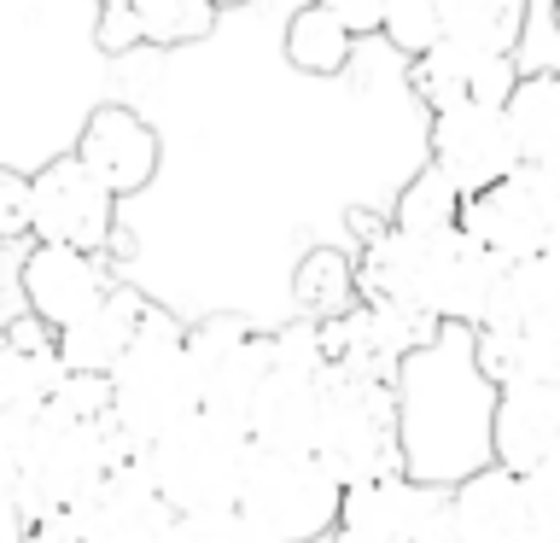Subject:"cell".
Returning <instances> with one entry per match:
<instances>
[{"instance_id":"obj_1","label":"cell","mask_w":560,"mask_h":543,"mask_svg":"<svg viewBox=\"0 0 560 543\" xmlns=\"http://www.w3.org/2000/svg\"><path fill=\"white\" fill-rule=\"evenodd\" d=\"M397 444L402 473L427 485H462L490 455V420H497L502 385L479 362V327L444 322L420 350L397 362Z\"/></svg>"},{"instance_id":"obj_2","label":"cell","mask_w":560,"mask_h":543,"mask_svg":"<svg viewBox=\"0 0 560 543\" xmlns=\"http://www.w3.org/2000/svg\"><path fill=\"white\" fill-rule=\"evenodd\" d=\"M362 269V298H397L438 315V322H467L479 327L490 315L502 280V257L485 252L467 228L444 234H409V228H380L357 257Z\"/></svg>"},{"instance_id":"obj_3","label":"cell","mask_w":560,"mask_h":543,"mask_svg":"<svg viewBox=\"0 0 560 543\" xmlns=\"http://www.w3.org/2000/svg\"><path fill=\"white\" fill-rule=\"evenodd\" d=\"M252 455H257V438L245 420L192 409L164 438H152L140 450V462H147L152 485L164 490V502L175 515H210V508H240Z\"/></svg>"},{"instance_id":"obj_4","label":"cell","mask_w":560,"mask_h":543,"mask_svg":"<svg viewBox=\"0 0 560 543\" xmlns=\"http://www.w3.org/2000/svg\"><path fill=\"white\" fill-rule=\"evenodd\" d=\"M135 455L140 450L129 444V432L112 415L88 420V415H70L59 403H47L24 462H18V502H24L30 520L52 515V508H77L88 490H100L105 473L135 462Z\"/></svg>"},{"instance_id":"obj_5","label":"cell","mask_w":560,"mask_h":543,"mask_svg":"<svg viewBox=\"0 0 560 543\" xmlns=\"http://www.w3.org/2000/svg\"><path fill=\"white\" fill-rule=\"evenodd\" d=\"M192 409H199V374H192L187 327L152 304L112 368V420L129 432L135 450H147Z\"/></svg>"},{"instance_id":"obj_6","label":"cell","mask_w":560,"mask_h":543,"mask_svg":"<svg viewBox=\"0 0 560 543\" xmlns=\"http://www.w3.org/2000/svg\"><path fill=\"white\" fill-rule=\"evenodd\" d=\"M315 455L339 473V485H362V480H374V473L402 467L392 374L362 368V362H327Z\"/></svg>"},{"instance_id":"obj_7","label":"cell","mask_w":560,"mask_h":543,"mask_svg":"<svg viewBox=\"0 0 560 543\" xmlns=\"http://www.w3.org/2000/svg\"><path fill=\"white\" fill-rule=\"evenodd\" d=\"M345 485L315 450H257L240 515L262 543H315L339 525Z\"/></svg>"},{"instance_id":"obj_8","label":"cell","mask_w":560,"mask_h":543,"mask_svg":"<svg viewBox=\"0 0 560 543\" xmlns=\"http://www.w3.org/2000/svg\"><path fill=\"white\" fill-rule=\"evenodd\" d=\"M30 234L105 252L117 240V193L82 164V152L52 158L30 175Z\"/></svg>"},{"instance_id":"obj_9","label":"cell","mask_w":560,"mask_h":543,"mask_svg":"<svg viewBox=\"0 0 560 543\" xmlns=\"http://www.w3.org/2000/svg\"><path fill=\"white\" fill-rule=\"evenodd\" d=\"M187 350H192V374H199V409L234 415L245 420L262 374H269V333H257L240 315H205L187 327Z\"/></svg>"},{"instance_id":"obj_10","label":"cell","mask_w":560,"mask_h":543,"mask_svg":"<svg viewBox=\"0 0 560 543\" xmlns=\"http://www.w3.org/2000/svg\"><path fill=\"white\" fill-rule=\"evenodd\" d=\"M427 152L462 193H479V187L502 182V175H514L525 164L520 147H514V129H508V112L502 105H485V100L438 105Z\"/></svg>"},{"instance_id":"obj_11","label":"cell","mask_w":560,"mask_h":543,"mask_svg":"<svg viewBox=\"0 0 560 543\" xmlns=\"http://www.w3.org/2000/svg\"><path fill=\"white\" fill-rule=\"evenodd\" d=\"M444 508H450V485H427L402 467L374 473L362 485H345L332 538L339 543H409L427 525L444 520Z\"/></svg>"},{"instance_id":"obj_12","label":"cell","mask_w":560,"mask_h":543,"mask_svg":"<svg viewBox=\"0 0 560 543\" xmlns=\"http://www.w3.org/2000/svg\"><path fill=\"white\" fill-rule=\"evenodd\" d=\"M112 287L117 280L105 275L100 252H82V245L35 240V245H24V257H18V298H24L52 333L82 322Z\"/></svg>"},{"instance_id":"obj_13","label":"cell","mask_w":560,"mask_h":543,"mask_svg":"<svg viewBox=\"0 0 560 543\" xmlns=\"http://www.w3.org/2000/svg\"><path fill=\"white\" fill-rule=\"evenodd\" d=\"M77 520H82V543H164V532L175 525V508L152 485L147 462L135 455L77 502Z\"/></svg>"},{"instance_id":"obj_14","label":"cell","mask_w":560,"mask_h":543,"mask_svg":"<svg viewBox=\"0 0 560 543\" xmlns=\"http://www.w3.org/2000/svg\"><path fill=\"white\" fill-rule=\"evenodd\" d=\"M415 94L427 100V112L438 105H455V100H485V105H508L520 82V53H490V47H472V42H455L444 35L438 47H427L409 70Z\"/></svg>"},{"instance_id":"obj_15","label":"cell","mask_w":560,"mask_h":543,"mask_svg":"<svg viewBox=\"0 0 560 543\" xmlns=\"http://www.w3.org/2000/svg\"><path fill=\"white\" fill-rule=\"evenodd\" d=\"M490 455L514 473H532L560 455V380H508L497 392Z\"/></svg>"},{"instance_id":"obj_16","label":"cell","mask_w":560,"mask_h":543,"mask_svg":"<svg viewBox=\"0 0 560 543\" xmlns=\"http://www.w3.org/2000/svg\"><path fill=\"white\" fill-rule=\"evenodd\" d=\"M322 374L327 368L304 362H269L245 427H252L257 450H315V427H322Z\"/></svg>"},{"instance_id":"obj_17","label":"cell","mask_w":560,"mask_h":543,"mask_svg":"<svg viewBox=\"0 0 560 543\" xmlns=\"http://www.w3.org/2000/svg\"><path fill=\"white\" fill-rule=\"evenodd\" d=\"M462 228L485 245V252H497L502 263L549 252V228H542V210H537V193H532V170L520 164L514 175H502V182L467 193Z\"/></svg>"},{"instance_id":"obj_18","label":"cell","mask_w":560,"mask_h":543,"mask_svg":"<svg viewBox=\"0 0 560 543\" xmlns=\"http://www.w3.org/2000/svg\"><path fill=\"white\" fill-rule=\"evenodd\" d=\"M82 164L100 175L105 187L117 193H140L158 175V129L140 112H129V105H100L94 117L82 123V140H77Z\"/></svg>"},{"instance_id":"obj_19","label":"cell","mask_w":560,"mask_h":543,"mask_svg":"<svg viewBox=\"0 0 560 543\" xmlns=\"http://www.w3.org/2000/svg\"><path fill=\"white\" fill-rule=\"evenodd\" d=\"M450 525H455V543H532L520 473L502 462H485L462 485H450Z\"/></svg>"},{"instance_id":"obj_20","label":"cell","mask_w":560,"mask_h":543,"mask_svg":"<svg viewBox=\"0 0 560 543\" xmlns=\"http://www.w3.org/2000/svg\"><path fill=\"white\" fill-rule=\"evenodd\" d=\"M147 310L152 304L135 287H112L82 322L59 327V362L70 368V374H112L117 357L140 333V322H147Z\"/></svg>"},{"instance_id":"obj_21","label":"cell","mask_w":560,"mask_h":543,"mask_svg":"<svg viewBox=\"0 0 560 543\" xmlns=\"http://www.w3.org/2000/svg\"><path fill=\"white\" fill-rule=\"evenodd\" d=\"M479 362L497 385L560 380V310L537 315V322H525V327H479Z\"/></svg>"},{"instance_id":"obj_22","label":"cell","mask_w":560,"mask_h":543,"mask_svg":"<svg viewBox=\"0 0 560 543\" xmlns=\"http://www.w3.org/2000/svg\"><path fill=\"white\" fill-rule=\"evenodd\" d=\"M555 310H560V245L502 263L497 298H490V315L479 327H525V322L555 315Z\"/></svg>"},{"instance_id":"obj_23","label":"cell","mask_w":560,"mask_h":543,"mask_svg":"<svg viewBox=\"0 0 560 543\" xmlns=\"http://www.w3.org/2000/svg\"><path fill=\"white\" fill-rule=\"evenodd\" d=\"M508 129L525 164L560 158V70H520L514 94H508Z\"/></svg>"},{"instance_id":"obj_24","label":"cell","mask_w":560,"mask_h":543,"mask_svg":"<svg viewBox=\"0 0 560 543\" xmlns=\"http://www.w3.org/2000/svg\"><path fill=\"white\" fill-rule=\"evenodd\" d=\"M292 298L310 322H332V315H350L362 304V269L350 252H332V245H315L304 252L292 275Z\"/></svg>"},{"instance_id":"obj_25","label":"cell","mask_w":560,"mask_h":543,"mask_svg":"<svg viewBox=\"0 0 560 543\" xmlns=\"http://www.w3.org/2000/svg\"><path fill=\"white\" fill-rule=\"evenodd\" d=\"M280 47H287V59L304 70V77H339L350 65V47H357V30H350L339 12H327L322 0H304V7L287 18Z\"/></svg>"},{"instance_id":"obj_26","label":"cell","mask_w":560,"mask_h":543,"mask_svg":"<svg viewBox=\"0 0 560 543\" xmlns=\"http://www.w3.org/2000/svg\"><path fill=\"white\" fill-rule=\"evenodd\" d=\"M65 362H59V339H7L0 327V409H42L59 392Z\"/></svg>"},{"instance_id":"obj_27","label":"cell","mask_w":560,"mask_h":543,"mask_svg":"<svg viewBox=\"0 0 560 543\" xmlns=\"http://www.w3.org/2000/svg\"><path fill=\"white\" fill-rule=\"evenodd\" d=\"M532 0H444V35L490 53H520Z\"/></svg>"},{"instance_id":"obj_28","label":"cell","mask_w":560,"mask_h":543,"mask_svg":"<svg viewBox=\"0 0 560 543\" xmlns=\"http://www.w3.org/2000/svg\"><path fill=\"white\" fill-rule=\"evenodd\" d=\"M462 205L467 193L450 182L438 164H420V175H409L392 205V222L409 228V234H444V228H462Z\"/></svg>"},{"instance_id":"obj_29","label":"cell","mask_w":560,"mask_h":543,"mask_svg":"<svg viewBox=\"0 0 560 543\" xmlns=\"http://www.w3.org/2000/svg\"><path fill=\"white\" fill-rule=\"evenodd\" d=\"M217 0H135L140 42L147 47H187L217 30Z\"/></svg>"},{"instance_id":"obj_30","label":"cell","mask_w":560,"mask_h":543,"mask_svg":"<svg viewBox=\"0 0 560 543\" xmlns=\"http://www.w3.org/2000/svg\"><path fill=\"white\" fill-rule=\"evenodd\" d=\"M380 35H385L397 53L420 59L427 47L444 42V0H392V7H385Z\"/></svg>"},{"instance_id":"obj_31","label":"cell","mask_w":560,"mask_h":543,"mask_svg":"<svg viewBox=\"0 0 560 543\" xmlns=\"http://www.w3.org/2000/svg\"><path fill=\"white\" fill-rule=\"evenodd\" d=\"M525 515H532V543H560V455L532 473H520Z\"/></svg>"},{"instance_id":"obj_32","label":"cell","mask_w":560,"mask_h":543,"mask_svg":"<svg viewBox=\"0 0 560 543\" xmlns=\"http://www.w3.org/2000/svg\"><path fill=\"white\" fill-rule=\"evenodd\" d=\"M164 543H262V538L245 525L240 508H210V515H175Z\"/></svg>"},{"instance_id":"obj_33","label":"cell","mask_w":560,"mask_h":543,"mask_svg":"<svg viewBox=\"0 0 560 543\" xmlns=\"http://www.w3.org/2000/svg\"><path fill=\"white\" fill-rule=\"evenodd\" d=\"M30 234V175L0 170V245Z\"/></svg>"},{"instance_id":"obj_34","label":"cell","mask_w":560,"mask_h":543,"mask_svg":"<svg viewBox=\"0 0 560 543\" xmlns=\"http://www.w3.org/2000/svg\"><path fill=\"white\" fill-rule=\"evenodd\" d=\"M94 42H100V53H129V47H140V18H135V0L100 7V18H94Z\"/></svg>"},{"instance_id":"obj_35","label":"cell","mask_w":560,"mask_h":543,"mask_svg":"<svg viewBox=\"0 0 560 543\" xmlns=\"http://www.w3.org/2000/svg\"><path fill=\"white\" fill-rule=\"evenodd\" d=\"M525 170H532V193H537L542 228H549V245H560V158H542V164H525Z\"/></svg>"},{"instance_id":"obj_36","label":"cell","mask_w":560,"mask_h":543,"mask_svg":"<svg viewBox=\"0 0 560 543\" xmlns=\"http://www.w3.org/2000/svg\"><path fill=\"white\" fill-rule=\"evenodd\" d=\"M0 543H30V515L18 502V473L0 467Z\"/></svg>"},{"instance_id":"obj_37","label":"cell","mask_w":560,"mask_h":543,"mask_svg":"<svg viewBox=\"0 0 560 543\" xmlns=\"http://www.w3.org/2000/svg\"><path fill=\"white\" fill-rule=\"evenodd\" d=\"M322 7L339 12L357 35H374V30L385 24V7H392V0H322Z\"/></svg>"},{"instance_id":"obj_38","label":"cell","mask_w":560,"mask_h":543,"mask_svg":"<svg viewBox=\"0 0 560 543\" xmlns=\"http://www.w3.org/2000/svg\"><path fill=\"white\" fill-rule=\"evenodd\" d=\"M409 543H455V525H450V508H444V520L438 525H427L420 538H409Z\"/></svg>"},{"instance_id":"obj_39","label":"cell","mask_w":560,"mask_h":543,"mask_svg":"<svg viewBox=\"0 0 560 543\" xmlns=\"http://www.w3.org/2000/svg\"><path fill=\"white\" fill-rule=\"evenodd\" d=\"M549 7H555V30H560V0H549Z\"/></svg>"},{"instance_id":"obj_40","label":"cell","mask_w":560,"mask_h":543,"mask_svg":"<svg viewBox=\"0 0 560 543\" xmlns=\"http://www.w3.org/2000/svg\"><path fill=\"white\" fill-rule=\"evenodd\" d=\"M217 7H245V0H217Z\"/></svg>"},{"instance_id":"obj_41","label":"cell","mask_w":560,"mask_h":543,"mask_svg":"<svg viewBox=\"0 0 560 543\" xmlns=\"http://www.w3.org/2000/svg\"><path fill=\"white\" fill-rule=\"evenodd\" d=\"M315 543H339V538H332V532H327V538H315Z\"/></svg>"},{"instance_id":"obj_42","label":"cell","mask_w":560,"mask_h":543,"mask_svg":"<svg viewBox=\"0 0 560 543\" xmlns=\"http://www.w3.org/2000/svg\"><path fill=\"white\" fill-rule=\"evenodd\" d=\"M100 7H117V0H100Z\"/></svg>"}]
</instances>
